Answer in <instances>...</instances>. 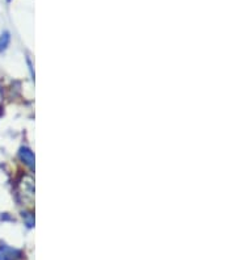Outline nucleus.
I'll return each mask as SVG.
<instances>
[{"label":"nucleus","mask_w":236,"mask_h":260,"mask_svg":"<svg viewBox=\"0 0 236 260\" xmlns=\"http://www.w3.org/2000/svg\"><path fill=\"white\" fill-rule=\"evenodd\" d=\"M21 257V252L8 247L6 244L0 246V260H16Z\"/></svg>","instance_id":"1"},{"label":"nucleus","mask_w":236,"mask_h":260,"mask_svg":"<svg viewBox=\"0 0 236 260\" xmlns=\"http://www.w3.org/2000/svg\"><path fill=\"white\" fill-rule=\"evenodd\" d=\"M19 156L29 168H31V170L35 168V154H33V151L30 149H28V147H21L19 151Z\"/></svg>","instance_id":"2"},{"label":"nucleus","mask_w":236,"mask_h":260,"mask_svg":"<svg viewBox=\"0 0 236 260\" xmlns=\"http://www.w3.org/2000/svg\"><path fill=\"white\" fill-rule=\"evenodd\" d=\"M10 42H11L10 32H4L3 35L0 36V53H3V51L8 48Z\"/></svg>","instance_id":"3"}]
</instances>
